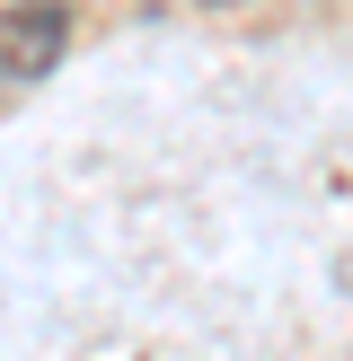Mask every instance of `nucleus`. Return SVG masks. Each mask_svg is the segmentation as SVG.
<instances>
[{
  "label": "nucleus",
  "instance_id": "nucleus-2",
  "mask_svg": "<svg viewBox=\"0 0 353 361\" xmlns=\"http://www.w3.org/2000/svg\"><path fill=\"white\" fill-rule=\"evenodd\" d=\"M212 9H229V0H212Z\"/></svg>",
  "mask_w": 353,
  "mask_h": 361
},
{
  "label": "nucleus",
  "instance_id": "nucleus-1",
  "mask_svg": "<svg viewBox=\"0 0 353 361\" xmlns=\"http://www.w3.org/2000/svg\"><path fill=\"white\" fill-rule=\"evenodd\" d=\"M0 35H9V71H53L71 18H62V9H9V18H0Z\"/></svg>",
  "mask_w": 353,
  "mask_h": 361
}]
</instances>
